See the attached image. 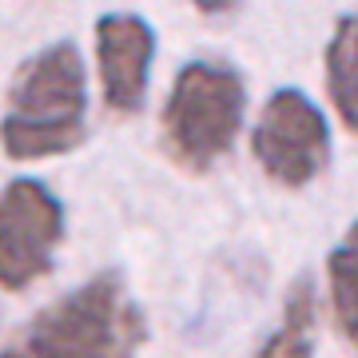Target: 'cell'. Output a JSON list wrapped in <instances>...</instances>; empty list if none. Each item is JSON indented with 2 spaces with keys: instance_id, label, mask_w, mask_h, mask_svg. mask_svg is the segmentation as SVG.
I'll return each instance as SVG.
<instances>
[{
  "instance_id": "30bf717a",
  "label": "cell",
  "mask_w": 358,
  "mask_h": 358,
  "mask_svg": "<svg viewBox=\"0 0 358 358\" xmlns=\"http://www.w3.org/2000/svg\"><path fill=\"white\" fill-rule=\"evenodd\" d=\"M192 4H195L203 16H223V13H235L243 0H192Z\"/></svg>"
},
{
  "instance_id": "3957f363",
  "label": "cell",
  "mask_w": 358,
  "mask_h": 358,
  "mask_svg": "<svg viewBox=\"0 0 358 358\" xmlns=\"http://www.w3.org/2000/svg\"><path fill=\"white\" fill-rule=\"evenodd\" d=\"M243 80L223 60H192L179 68L164 103V148L179 167L207 171L231 152L243 128Z\"/></svg>"
},
{
  "instance_id": "6da1fadb",
  "label": "cell",
  "mask_w": 358,
  "mask_h": 358,
  "mask_svg": "<svg viewBox=\"0 0 358 358\" xmlns=\"http://www.w3.org/2000/svg\"><path fill=\"white\" fill-rule=\"evenodd\" d=\"M148 319L124 275L100 271L76 291L36 310L8 338L0 358H136Z\"/></svg>"
},
{
  "instance_id": "8992f818",
  "label": "cell",
  "mask_w": 358,
  "mask_h": 358,
  "mask_svg": "<svg viewBox=\"0 0 358 358\" xmlns=\"http://www.w3.org/2000/svg\"><path fill=\"white\" fill-rule=\"evenodd\" d=\"M155 56V32L136 13H108L96 20V64H100L103 103L128 115L148 96Z\"/></svg>"
},
{
  "instance_id": "ba28073f",
  "label": "cell",
  "mask_w": 358,
  "mask_h": 358,
  "mask_svg": "<svg viewBox=\"0 0 358 358\" xmlns=\"http://www.w3.org/2000/svg\"><path fill=\"white\" fill-rule=\"evenodd\" d=\"M322 64H327V88H331L334 112L343 115L346 131L358 136V13H346L334 24Z\"/></svg>"
},
{
  "instance_id": "277c9868",
  "label": "cell",
  "mask_w": 358,
  "mask_h": 358,
  "mask_svg": "<svg viewBox=\"0 0 358 358\" xmlns=\"http://www.w3.org/2000/svg\"><path fill=\"white\" fill-rule=\"evenodd\" d=\"M251 152L263 176L279 187H307L331 164V128L319 103L299 88L271 92L251 131Z\"/></svg>"
},
{
  "instance_id": "7a4b0ae2",
  "label": "cell",
  "mask_w": 358,
  "mask_h": 358,
  "mask_svg": "<svg viewBox=\"0 0 358 358\" xmlns=\"http://www.w3.org/2000/svg\"><path fill=\"white\" fill-rule=\"evenodd\" d=\"M88 136V76L76 44L56 40L16 68L8 112L0 120V148L8 159H52Z\"/></svg>"
},
{
  "instance_id": "52a82bcc",
  "label": "cell",
  "mask_w": 358,
  "mask_h": 358,
  "mask_svg": "<svg viewBox=\"0 0 358 358\" xmlns=\"http://www.w3.org/2000/svg\"><path fill=\"white\" fill-rule=\"evenodd\" d=\"M315 331H319V291L310 275H299L287 287L279 327L259 346L255 358H315Z\"/></svg>"
},
{
  "instance_id": "9c48e42d",
  "label": "cell",
  "mask_w": 358,
  "mask_h": 358,
  "mask_svg": "<svg viewBox=\"0 0 358 358\" xmlns=\"http://www.w3.org/2000/svg\"><path fill=\"white\" fill-rule=\"evenodd\" d=\"M327 282H331L334 327L350 350H358V223H350L343 243L327 255Z\"/></svg>"
},
{
  "instance_id": "5b68a950",
  "label": "cell",
  "mask_w": 358,
  "mask_h": 358,
  "mask_svg": "<svg viewBox=\"0 0 358 358\" xmlns=\"http://www.w3.org/2000/svg\"><path fill=\"white\" fill-rule=\"evenodd\" d=\"M64 243V203L40 179H13L0 192V287L24 291L52 271Z\"/></svg>"
}]
</instances>
